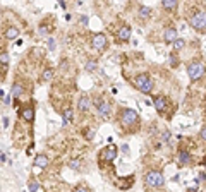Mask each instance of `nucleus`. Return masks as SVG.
<instances>
[{
  "mask_svg": "<svg viewBox=\"0 0 206 192\" xmlns=\"http://www.w3.org/2000/svg\"><path fill=\"white\" fill-rule=\"evenodd\" d=\"M0 63H2L4 67L9 65V53H5V52L0 53Z\"/></svg>",
  "mask_w": 206,
  "mask_h": 192,
  "instance_id": "obj_23",
  "label": "nucleus"
},
{
  "mask_svg": "<svg viewBox=\"0 0 206 192\" xmlns=\"http://www.w3.org/2000/svg\"><path fill=\"white\" fill-rule=\"evenodd\" d=\"M203 180H204V172H201V173H199V177H198V180H196V182L199 184V182H203Z\"/></svg>",
  "mask_w": 206,
  "mask_h": 192,
  "instance_id": "obj_32",
  "label": "nucleus"
},
{
  "mask_svg": "<svg viewBox=\"0 0 206 192\" xmlns=\"http://www.w3.org/2000/svg\"><path fill=\"white\" fill-rule=\"evenodd\" d=\"M187 74L192 81H198L204 76V65L201 62H191L187 65Z\"/></svg>",
  "mask_w": 206,
  "mask_h": 192,
  "instance_id": "obj_4",
  "label": "nucleus"
},
{
  "mask_svg": "<svg viewBox=\"0 0 206 192\" xmlns=\"http://www.w3.org/2000/svg\"><path fill=\"white\" fill-rule=\"evenodd\" d=\"M199 136H201V139H204V137H206V127H201V132H199Z\"/></svg>",
  "mask_w": 206,
  "mask_h": 192,
  "instance_id": "obj_31",
  "label": "nucleus"
},
{
  "mask_svg": "<svg viewBox=\"0 0 206 192\" xmlns=\"http://www.w3.org/2000/svg\"><path fill=\"white\" fill-rule=\"evenodd\" d=\"M48 48H50V50H55V40H53V38H48Z\"/></svg>",
  "mask_w": 206,
  "mask_h": 192,
  "instance_id": "obj_29",
  "label": "nucleus"
},
{
  "mask_svg": "<svg viewBox=\"0 0 206 192\" xmlns=\"http://www.w3.org/2000/svg\"><path fill=\"white\" fill-rule=\"evenodd\" d=\"M86 70H89V72H91V70H96V62L95 60H88V62H86Z\"/></svg>",
  "mask_w": 206,
  "mask_h": 192,
  "instance_id": "obj_26",
  "label": "nucleus"
},
{
  "mask_svg": "<svg viewBox=\"0 0 206 192\" xmlns=\"http://www.w3.org/2000/svg\"><path fill=\"white\" fill-rule=\"evenodd\" d=\"M144 182L146 185L150 187H163L165 185V178H163V173L162 172H156V170H151L144 175Z\"/></svg>",
  "mask_w": 206,
  "mask_h": 192,
  "instance_id": "obj_2",
  "label": "nucleus"
},
{
  "mask_svg": "<svg viewBox=\"0 0 206 192\" xmlns=\"http://www.w3.org/2000/svg\"><path fill=\"white\" fill-rule=\"evenodd\" d=\"M191 26L194 28V29H198V31L204 29V26H206V15H204V12L199 11V12H194V14L191 15Z\"/></svg>",
  "mask_w": 206,
  "mask_h": 192,
  "instance_id": "obj_5",
  "label": "nucleus"
},
{
  "mask_svg": "<svg viewBox=\"0 0 206 192\" xmlns=\"http://www.w3.org/2000/svg\"><path fill=\"white\" fill-rule=\"evenodd\" d=\"M77 108L81 111H88L91 108V100H89L88 96H81L79 98V103H77Z\"/></svg>",
  "mask_w": 206,
  "mask_h": 192,
  "instance_id": "obj_14",
  "label": "nucleus"
},
{
  "mask_svg": "<svg viewBox=\"0 0 206 192\" xmlns=\"http://www.w3.org/2000/svg\"><path fill=\"white\" fill-rule=\"evenodd\" d=\"M131 34H132V29L129 26H122L120 29L117 31V40H120V41H127V40H131Z\"/></svg>",
  "mask_w": 206,
  "mask_h": 192,
  "instance_id": "obj_10",
  "label": "nucleus"
},
{
  "mask_svg": "<svg viewBox=\"0 0 206 192\" xmlns=\"http://www.w3.org/2000/svg\"><path fill=\"white\" fill-rule=\"evenodd\" d=\"M95 107H96V110H98V113L101 115V117H108L110 115V110H112V107H110V103L108 101H105L103 98H95Z\"/></svg>",
  "mask_w": 206,
  "mask_h": 192,
  "instance_id": "obj_7",
  "label": "nucleus"
},
{
  "mask_svg": "<svg viewBox=\"0 0 206 192\" xmlns=\"http://www.w3.org/2000/svg\"><path fill=\"white\" fill-rule=\"evenodd\" d=\"M53 77V69H45V72H43V81H50V79Z\"/></svg>",
  "mask_w": 206,
  "mask_h": 192,
  "instance_id": "obj_22",
  "label": "nucleus"
},
{
  "mask_svg": "<svg viewBox=\"0 0 206 192\" xmlns=\"http://www.w3.org/2000/svg\"><path fill=\"white\" fill-rule=\"evenodd\" d=\"M179 161H180V165H189V163H191V155H189L187 151H180L179 153Z\"/></svg>",
  "mask_w": 206,
  "mask_h": 192,
  "instance_id": "obj_16",
  "label": "nucleus"
},
{
  "mask_svg": "<svg viewBox=\"0 0 206 192\" xmlns=\"http://www.w3.org/2000/svg\"><path fill=\"white\" fill-rule=\"evenodd\" d=\"M120 122H122V125H125V127L136 125V124L139 122V115H137V111L132 110V108H125V110H122Z\"/></svg>",
  "mask_w": 206,
  "mask_h": 192,
  "instance_id": "obj_3",
  "label": "nucleus"
},
{
  "mask_svg": "<svg viewBox=\"0 0 206 192\" xmlns=\"http://www.w3.org/2000/svg\"><path fill=\"white\" fill-rule=\"evenodd\" d=\"M4 103L5 105H11V96H5V98H4Z\"/></svg>",
  "mask_w": 206,
  "mask_h": 192,
  "instance_id": "obj_33",
  "label": "nucleus"
},
{
  "mask_svg": "<svg viewBox=\"0 0 206 192\" xmlns=\"http://www.w3.org/2000/svg\"><path fill=\"white\" fill-rule=\"evenodd\" d=\"M162 5H163V9H167V11H175L179 4H177L175 0H163Z\"/></svg>",
  "mask_w": 206,
  "mask_h": 192,
  "instance_id": "obj_17",
  "label": "nucleus"
},
{
  "mask_svg": "<svg viewBox=\"0 0 206 192\" xmlns=\"http://www.w3.org/2000/svg\"><path fill=\"white\" fill-rule=\"evenodd\" d=\"M170 63H172V67H177V65H179V60H177V55H172V57H170Z\"/></svg>",
  "mask_w": 206,
  "mask_h": 192,
  "instance_id": "obj_28",
  "label": "nucleus"
},
{
  "mask_svg": "<svg viewBox=\"0 0 206 192\" xmlns=\"http://www.w3.org/2000/svg\"><path fill=\"white\" fill-rule=\"evenodd\" d=\"M40 33H41V34H45V33H47V28L41 26V28H40Z\"/></svg>",
  "mask_w": 206,
  "mask_h": 192,
  "instance_id": "obj_34",
  "label": "nucleus"
},
{
  "mask_svg": "<svg viewBox=\"0 0 206 192\" xmlns=\"http://www.w3.org/2000/svg\"><path fill=\"white\" fill-rule=\"evenodd\" d=\"M91 45H93V48H95V50L103 52V50L108 46V40H107V36H105L103 33H96V34H93Z\"/></svg>",
  "mask_w": 206,
  "mask_h": 192,
  "instance_id": "obj_6",
  "label": "nucleus"
},
{
  "mask_svg": "<svg viewBox=\"0 0 206 192\" xmlns=\"http://www.w3.org/2000/svg\"><path fill=\"white\" fill-rule=\"evenodd\" d=\"M48 163H50V159H48L47 155H38L34 158V166H38V168H47Z\"/></svg>",
  "mask_w": 206,
  "mask_h": 192,
  "instance_id": "obj_13",
  "label": "nucleus"
},
{
  "mask_svg": "<svg viewBox=\"0 0 206 192\" xmlns=\"http://www.w3.org/2000/svg\"><path fill=\"white\" fill-rule=\"evenodd\" d=\"M163 40H165L167 43H173V41L177 40V29L175 28H167L165 33H163Z\"/></svg>",
  "mask_w": 206,
  "mask_h": 192,
  "instance_id": "obj_12",
  "label": "nucleus"
},
{
  "mask_svg": "<svg viewBox=\"0 0 206 192\" xmlns=\"http://www.w3.org/2000/svg\"><path fill=\"white\" fill-rule=\"evenodd\" d=\"M40 190V184L36 180H31L29 182V192H38Z\"/></svg>",
  "mask_w": 206,
  "mask_h": 192,
  "instance_id": "obj_24",
  "label": "nucleus"
},
{
  "mask_svg": "<svg viewBox=\"0 0 206 192\" xmlns=\"http://www.w3.org/2000/svg\"><path fill=\"white\" fill-rule=\"evenodd\" d=\"M134 86H136L141 93H146V94H148V93H151V91H153V88H154L153 81H151V77L148 74L136 76V77H134Z\"/></svg>",
  "mask_w": 206,
  "mask_h": 192,
  "instance_id": "obj_1",
  "label": "nucleus"
},
{
  "mask_svg": "<svg viewBox=\"0 0 206 192\" xmlns=\"http://www.w3.org/2000/svg\"><path fill=\"white\" fill-rule=\"evenodd\" d=\"M69 166L72 170H79V168H81V159H72V161L69 163Z\"/></svg>",
  "mask_w": 206,
  "mask_h": 192,
  "instance_id": "obj_25",
  "label": "nucleus"
},
{
  "mask_svg": "<svg viewBox=\"0 0 206 192\" xmlns=\"http://www.w3.org/2000/svg\"><path fill=\"white\" fill-rule=\"evenodd\" d=\"M74 192H89V190H88V187H84V185H79V187H76Z\"/></svg>",
  "mask_w": 206,
  "mask_h": 192,
  "instance_id": "obj_30",
  "label": "nucleus"
},
{
  "mask_svg": "<svg viewBox=\"0 0 206 192\" xmlns=\"http://www.w3.org/2000/svg\"><path fill=\"white\" fill-rule=\"evenodd\" d=\"M84 136H86V139L91 141L93 136H95V129H86V130H84Z\"/></svg>",
  "mask_w": 206,
  "mask_h": 192,
  "instance_id": "obj_27",
  "label": "nucleus"
},
{
  "mask_svg": "<svg viewBox=\"0 0 206 192\" xmlns=\"http://www.w3.org/2000/svg\"><path fill=\"white\" fill-rule=\"evenodd\" d=\"M70 118H72V108H67V110L64 111V125H65V124H69Z\"/></svg>",
  "mask_w": 206,
  "mask_h": 192,
  "instance_id": "obj_20",
  "label": "nucleus"
},
{
  "mask_svg": "<svg viewBox=\"0 0 206 192\" xmlns=\"http://www.w3.org/2000/svg\"><path fill=\"white\" fill-rule=\"evenodd\" d=\"M21 93H22V88H21V84H14V86H12V96H14V98H17V96H21Z\"/></svg>",
  "mask_w": 206,
  "mask_h": 192,
  "instance_id": "obj_21",
  "label": "nucleus"
},
{
  "mask_svg": "<svg viewBox=\"0 0 206 192\" xmlns=\"http://www.w3.org/2000/svg\"><path fill=\"white\" fill-rule=\"evenodd\" d=\"M150 14H151V9L150 7H144V5H141V7H139V15H141V17H150Z\"/></svg>",
  "mask_w": 206,
  "mask_h": 192,
  "instance_id": "obj_19",
  "label": "nucleus"
},
{
  "mask_svg": "<svg viewBox=\"0 0 206 192\" xmlns=\"http://www.w3.org/2000/svg\"><path fill=\"white\" fill-rule=\"evenodd\" d=\"M153 105H154V108H156L158 111H165L167 107H168V101H167L165 96H154V98H153Z\"/></svg>",
  "mask_w": 206,
  "mask_h": 192,
  "instance_id": "obj_9",
  "label": "nucleus"
},
{
  "mask_svg": "<svg viewBox=\"0 0 206 192\" xmlns=\"http://www.w3.org/2000/svg\"><path fill=\"white\" fill-rule=\"evenodd\" d=\"M117 153H119V149L115 148V146H107V148L101 151V158L105 159V161H114V159L117 158Z\"/></svg>",
  "mask_w": 206,
  "mask_h": 192,
  "instance_id": "obj_8",
  "label": "nucleus"
},
{
  "mask_svg": "<svg viewBox=\"0 0 206 192\" xmlns=\"http://www.w3.org/2000/svg\"><path fill=\"white\" fill-rule=\"evenodd\" d=\"M19 115L24 118L26 122H33L34 120V108L33 107H24L21 111H19Z\"/></svg>",
  "mask_w": 206,
  "mask_h": 192,
  "instance_id": "obj_11",
  "label": "nucleus"
},
{
  "mask_svg": "<svg viewBox=\"0 0 206 192\" xmlns=\"http://www.w3.org/2000/svg\"><path fill=\"white\" fill-rule=\"evenodd\" d=\"M184 45H186V41L182 40V38H177V40L173 41V50H182Z\"/></svg>",
  "mask_w": 206,
  "mask_h": 192,
  "instance_id": "obj_18",
  "label": "nucleus"
},
{
  "mask_svg": "<svg viewBox=\"0 0 206 192\" xmlns=\"http://www.w3.org/2000/svg\"><path fill=\"white\" fill-rule=\"evenodd\" d=\"M17 36H19V29H17V28L11 26V28L5 29V38H7V40H16Z\"/></svg>",
  "mask_w": 206,
  "mask_h": 192,
  "instance_id": "obj_15",
  "label": "nucleus"
}]
</instances>
